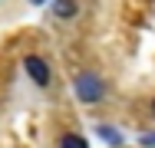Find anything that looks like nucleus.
Listing matches in <instances>:
<instances>
[{"label": "nucleus", "mask_w": 155, "mask_h": 148, "mask_svg": "<svg viewBox=\"0 0 155 148\" xmlns=\"http://www.w3.org/2000/svg\"><path fill=\"white\" fill-rule=\"evenodd\" d=\"M96 135H99V138H106L109 145H122V135H119L112 125H99V128H96Z\"/></svg>", "instance_id": "obj_4"}, {"label": "nucleus", "mask_w": 155, "mask_h": 148, "mask_svg": "<svg viewBox=\"0 0 155 148\" xmlns=\"http://www.w3.org/2000/svg\"><path fill=\"white\" fill-rule=\"evenodd\" d=\"M23 69H27V76H30L36 86H46V82H50V66L40 56H27L23 59Z\"/></svg>", "instance_id": "obj_2"}, {"label": "nucleus", "mask_w": 155, "mask_h": 148, "mask_svg": "<svg viewBox=\"0 0 155 148\" xmlns=\"http://www.w3.org/2000/svg\"><path fill=\"white\" fill-rule=\"evenodd\" d=\"M142 145H149V148H155V135H142Z\"/></svg>", "instance_id": "obj_6"}, {"label": "nucleus", "mask_w": 155, "mask_h": 148, "mask_svg": "<svg viewBox=\"0 0 155 148\" xmlns=\"http://www.w3.org/2000/svg\"><path fill=\"white\" fill-rule=\"evenodd\" d=\"M60 148H89V145H86V138H83V135H63Z\"/></svg>", "instance_id": "obj_5"}, {"label": "nucleus", "mask_w": 155, "mask_h": 148, "mask_svg": "<svg viewBox=\"0 0 155 148\" xmlns=\"http://www.w3.org/2000/svg\"><path fill=\"white\" fill-rule=\"evenodd\" d=\"M30 3H33V7H40V3H46V0H30Z\"/></svg>", "instance_id": "obj_7"}, {"label": "nucleus", "mask_w": 155, "mask_h": 148, "mask_svg": "<svg viewBox=\"0 0 155 148\" xmlns=\"http://www.w3.org/2000/svg\"><path fill=\"white\" fill-rule=\"evenodd\" d=\"M76 95H79V102H99L102 99V79L96 72H79L76 76Z\"/></svg>", "instance_id": "obj_1"}, {"label": "nucleus", "mask_w": 155, "mask_h": 148, "mask_svg": "<svg viewBox=\"0 0 155 148\" xmlns=\"http://www.w3.org/2000/svg\"><path fill=\"white\" fill-rule=\"evenodd\" d=\"M152 112H155V102H152Z\"/></svg>", "instance_id": "obj_8"}, {"label": "nucleus", "mask_w": 155, "mask_h": 148, "mask_svg": "<svg viewBox=\"0 0 155 148\" xmlns=\"http://www.w3.org/2000/svg\"><path fill=\"white\" fill-rule=\"evenodd\" d=\"M53 13L63 17V20H69V17L76 13V3H73V0H53Z\"/></svg>", "instance_id": "obj_3"}]
</instances>
